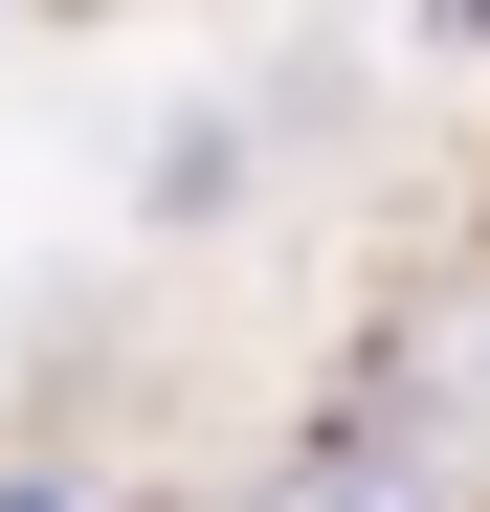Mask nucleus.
Listing matches in <instances>:
<instances>
[{
    "label": "nucleus",
    "instance_id": "1",
    "mask_svg": "<svg viewBox=\"0 0 490 512\" xmlns=\"http://www.w3.org/2000/svg\"><path fill=\"white\" fill-rule=\"evenodd\" d=\"M290 512H357V490H290Z\"/></svg>",
    "mask_w": 490,
    "mask_h": 512
}]
</instances>
